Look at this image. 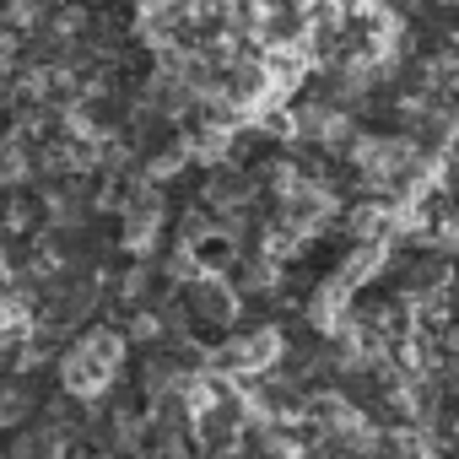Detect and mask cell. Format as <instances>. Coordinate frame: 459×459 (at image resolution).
Wrapping results in <instances>:
<instances>
[{
    "label": "cell",
    "mask_w": 459,
    "mask_h": 459,
    "mask_svg": "<svg viewBox=\"0 0 459 459\" xmlns=\"http://www.w3.org/2000/svg\"><path fill=\"white\" fill-rule=\"evenodd\" d=\"M271 346H276V335H249V341L233 346V357H227V362H233V368H265L271 362Z\"/></svg>",
    "instance_id": "7a4b0ae2"
},
{
    "label": "cell",
    "mask_w": 459,
    "mask_h": 459,
    "mask_svg": "<svg viewBox=\"0 0 459 459\" xmlns=\"http://www.w3.org/2000/svg\"><path fill=\"white\" fill-rule=\"evenodd\" d=\"M119 362H125V341L114 330H92V335H82L65 351L60 378H65L71 394H98V389H108V378L119 373Z\"/></svg>",
    "instance_id": "6da1fadb"
}]
</instances>
